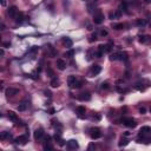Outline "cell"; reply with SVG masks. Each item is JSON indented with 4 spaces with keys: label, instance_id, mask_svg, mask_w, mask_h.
Returning a JSON list of instances; mask_svg holds the SVG:
<instances>
[{
    "label": "cell",
    "instance_id": "cell-21",
    "mask_svg": "<svg viewBox=\"0 0 151 151\" xmlns=\"http://www.w3.org/2000/svg\"><path fill=\"white\" fill-rule=\"evenodd\" d=\"M59 85H60V81H59V79H58V78H56V77H54V78H52V80H51V86H52V87H58Z\"/></svg>",
    "mask_w": 151,
    "mask_h": 151
},
{
    "label": "cell",
    "instance_id": "cell-31",
    "mask_svg": "<svg viewBox=\"0 0 151 151\" xmlns=\"http://www.w3.org/2000/svg\"><path fill=\"white\" fill-rule=\"evenodd\" d=\"M44 149H45V150H53V147H52V145H51V144L47 142V144H46V145H44Z\"/></svg>",
    "mask_w": 151,
    "mask_h": 151
},
{
    "label": "cell",
    "instance_id": "cell-5",
    "mask_svg": "<svg viewBox=\"0 0 151 151\" xmlns=\"http://www.w3.org/2000/svg\"><path fill=\"white\" fill-rule=\"evenodd\" d=\"M102 137V132H100V130L97 129V128H94V129H91V138L92 139H98V138Z\"/></svg>",
    "mask_w": 151,
    "mask_h": 151
},
{
    "label": "cell",
    "instance_id": "cell-19",
    "mask_svg": "<svg viewBox=\"0 0 151 151\" xmlns=\"http://www.w3.org/2000/svg\"><path fill=\"white\" fill-rule=\"evenodd\" d=\"M77 112H78V115H79V117H84L85 115V112H86V109H85L84 106H78L77 107Z\"/></svg>",
    "mask_w": 151,
    "mask_h": 151
},
{
    "label": "cell",
    "instance_id": "cell-38",
    "mask_svg": "<svg viewBox=\"0 0 151 151\" xmlns=\"http://www.w3.org/2000/svg\"><path fill=\"white\" fill-rule=\"evenodd\" d=\"M44 93H45V96H46V97H51V96H52V93H51V91H49V90H46V91H45Z\"/></svg>",
    "mask_w": 151,
    "mask_h": 151
},
{
    "label": "cell",
    "instance_id": "cell-20",
    "mask_svg": "<svg viewBox=\"0 0 151 151\" xmlns=\"http://www.w3.org/2000/svg\"><path fill=\"white\" fill-rule=\"evenodd\" d=\"M151 132V128L150 126H143L142 129L139 130V135H147V133Z\"/></svg>",
    "mask_w": 151,
    "mask_h": 151
},
{
    "label": "cell",
    "instance_id": "cell-36",
    "mask_svg": "<svg viewBox=\"0 0 151 151\" xmlns=\"http://www.w3.org/2000/svg\"><path fill=\"white\" fill-rule=\"evenodd\" d=\"M100 34H102V37H106L109 33H107L106 30H102V31H100Z\"/></svg>",
    "mask_w": 151,
    "mask_h": 151
},
{
    "label": "cell",
    "instance_id": "cell-14",
    "mask_svg": "<svg viewBox=\"0 0 151 151\" xmlns=\"http://www.w3.org/2000/svg\"><path fill=\"white\" fill-rule=\"evenodd\" d=\"M54 139L58 142V144L60 145V147H64L65 145V141L64 139H62V137H60V133H56L54 135Z\"/></svg>",
    "mask_w": 151,
    "mask_h": 151
},
{
    "label": "cell",
    "instance_id": "cell-9",
    "mask_svg": "<svg viewBox=\"0 0 151 151\" xmlns=\"http://www.w3.org/2000/svg\"><path fill=\"white\" fill-rule=\"evenodd\" d=\"M67 148L69 149H78L79 148V144H78V142L77 141H75V139H71V141H69L67 142Z\"/></svg>",
    "mask_w": 151,
    "mask_h": 151
},
{
    "label": "cell",
    "instance_id": "cell-46",
    "mask_svg": "<svg viewBox=\"0 0 151 151\" xmlns=\"http://www.w3.org/2000/svg\"><path fill=\"white\" fill-rule=\"evenodd\" d=\"M150 111H151V109H150Z\"/></svg>",
    "mask_w": 151,
    "mask_h": 151
},
{
    "label": "cell",
    "instance_id": "cell-44",
    "mask_svg": "<svg viewBox=\"0 0 151 151\" xmlns=\"http://www.w3.org/2000/svg\"><path fill=\"white\" fill-rule=\"evenodd\" d=\"M130 135H131V133H130L129 131H126V132H124V136H126V137H128V136H130Z\"/></svg>",
    "mask_w": 151,
    "mask_h": 151
},
{
    "label": "cell",
    "instance_id": "cell-6",
    "mask_svg": "<svg viewBox=\"0 0 151 151\" xmlns=\"http://www.w3.org/2000/svg\"><path fill=\"white\" fill-rule=\"evenodd\" d=\"M7 14H8L11 18H15L17 14H18V8H17V6H11V7L7 9Z\"/></svg>",
    "mask_w": 151,
    "mask_h": 151
},
{
    "label": "cell",
    "instance_id": "cell-32",
    "mask_svg": "<svg viewBox=\"0 0 151 151\" xmlns=\"http://www.w3.org/2000/svg\"><path fill=\"white\" fill-rule=\"evenodd\" d=\"M66 56L67 57H70V58H72L73 56H75V50H70V51L66 53Z\"/></svg>",
    "mask_w": 151,
    "mask_h": 151
},
{
    "label": "cell",
    "instance_id": "cell-15",
    "mask_svg": "<svg viewBox=\"0 0 151 151\" xmlns=\"http://www.w3.org/2000/svg\"><path fill=\"white\" fill-rule=\"evenodd\" d=\"M63 41H64V45L66 46L67 49H71L72 45H73V41H72L70 38H67V37H66V38H64V40H63Z\"/></svg>",
    "mask_w": 151,
    "mask_h": 151
},
{
    "label": "cell",
    "instance_id": "cell-39",
    "mask_svg": "<svg viewBox=\"0 0 151 151\" xmlns=\"http://www.w3.org/2000/svg\"><path fill=\"white\" fill-rule=\"evenodd\" d=\"M145 112H147V109H145V107H141V109H139V113H142V115H144Z\"/></svg>",
    "mask_w": 151,
    "mask_h": 151
},
{
    "label": "cell",
    "instance_id": "cell-16",
    "mask_svg": "<svg viewBox=\"0 0 151 151\" xmlns=\"http://www.w3.org/2000/svg\"><path fill=\"white\" fill-rule=\"evenodd\" d=\"M7 116H8L9 119L13 120V122H17L18 120V116H17V113H14L13 111H8L7 112Z\"/></svg>",
    "mask_w": 151,
    "mask_h": 151
},
{
    "label": "cell",
    "instance_id": "cell-37",
    "mask_svg": "<svg viewBox=\"0 0 151 151\" xmlns=\"http://www.w3.org/2000/svg\"><path fill=\"white\" fill-rule=\"evenodd\" d=\"M102 89H109V83H103L102 84Z\"/></svg>",
    "mask_w": 151,
    "mask_h": 151
},
{
    "label": "cell",
    "instance_id": "cell-35",
    "mask_svg": "<svg viewBox=\"0 0 151 151\" xmlns=\"http://www.w3.org/2000/svg\"><path fill=\"white\" fill-rule=\"evenodd\" d=\"M94 56H96L97 58H100L103 56V52H102V51H97V52L94 53Z\"/></svg>",
    "mask_w": 151,
    "mask_h": 151
},
{
    "label": "cell",
    "instance_id": "cell-29",
    "mask_svg": "<svg viewBox=\"0 0 151 151\" xmlns=\"http://www.w3.org/2000/svg\"><path fill=\"white\" fill-rule=\"evenodd\" d=\"M9 136H11V135H9L8 132H2V133H1V136H0V139L5 141V139H6L7 137H9Z\"/></svg>",
    "mask_w": 151,
    "mask_h": 151
},
{
    "label": "cell",
    "instance_id": "cell-12",
    "mask_svg": "<svg viewBox=\"0 0 151 151\" xmlns=\"http://www.w3.org/2000/svg\"><path fill=\"white\" fill-rule=\"evenodd\" d=\"M57 67L60 70V71H63V70L66 69V63L64 62L63 59H58L57 60Z\"/></svg>",
    "mask_w": 151,
    "mask_h": 151
},
{
    "label": "cell",
    "instance_id": "cell-22",
    "mask_svg": "<svg viewBox=\"0 0 151 151\" xmlns=\"http://www.w3.org/2000/svg\"><path fill=\"white\" fill-rule=\"evenodd\" d=\"M128 144H129V141H128L126 138H120L119 143H118V145H119V147H126Z\"/></svg>",
    "mask_w": 151,
    "mask_h": 151
},
{
    "label": "cell",
    "instance_id": "cell-33",
    "mask_svg": "<svg viewBox=\"0 0 151 151\" xmlns=\"http://www.w3.org/2000/svg\"><path fill=\"white\" fill-rule=\"evenodd\" d=\"M96 40H97V34H96V33H93V34L91 36V38H90V41L92 43V41H96Z\"/></svg>",
    "mask_w": 151,
    "mask_h": 151
},
{
    "label": "cell",
    "instance_id": "cell-45",
    "mask_svg": "<svg viewBox=\"0 0 151 151\" xmlns=\"http://www.w3.org/2000/svg\"><path fill=\"white\" fill-rule=\"evenodd\" d=\"M144 1H145L147 4H150V2H151V0H144Z\"/></svg>",
    "mask_w": 151,
    "mask_h": 151
},
{
    "label": "cell",
    "instance_id": "cell-25",
    "mask_svg": "<svg viewBox=\"0 0 151 151\" xmlns=\"http://www.w3.org/2000/svg\"><path fill=\"white\" fill-rule=\"evenodd\" d=\"M81 86H83V81H80V80H77V81L75 83V85H73L75 89H80Z\"/></svg>",
    "mask_w": 151,
    "mask_h": 151
},
{
    "label": "cell",
    "instance_id": "cell-18",
    "mask_svg": "<svg viewBox=\"0 0 151 151\" xmlns=\"http://www.w3.org/2000/svg\"><path fill=\"white\" fill-rule=\"evenodd\" d=\"M22 21H24V13L22 12H19L17 14V17H15V22L17 24H21Z\"/></svg>",
    "mask_w": 151,
    "mask_h": 151
},
{
    "label": "cell",
    "instance_id": "cell-4",
    "mask_svg": "<svg viewBox=\"0 0 151 151\" xmlns=\"http://www.w3.org/2000/svg\"><path fill=\"white\" fill-rule=\"evenodd\" d=\"M14 142L17 143V144H20V145H25V144L28 142V136H27V135H21V136H19L18 138H15Z\"/></svg>",
    "mask_w": 151,
    "mask_h": 151
},
{
    "label": "cell",
    "instance_id": "cell-11",
    "mask_svg": "<svg viewBox=\"0 0 151 151\" xmlns=\"http://www.w3.org/2000/svg\"><path fill=\"white\" fill-rule=\"evenodd\" d=\"M79 99L83 100V102H89L90 99H91V94H90V92H83L79 96Z\"/></svg>",
    "mask_w": 151,
    "mask_h": 151
},
{
    "label": "cell",
    "instance_id": "cell-41",
    "mask_svg": "<svg viewBox=\"0 0 151 151\" xmlns=\"http://www.w3.org/2000/svg\"><path fill=\"white\" fill-rule=\"evenodd\" d=\"M2 45H4L5 47H8V46H11V43H8V41H7V43H4Z\"/></svg>",
    "mask_w": 151,
    "mask_h": 151
},
{
    "label": "cell",
    "instance_id": "cell-17",
    "mask_svg": "<svg viewBox=\"0 0 151 151\" xmlns=\"http://www.w3.org/2000/svg\"><path fill=\"white\" fill-rule=\"evenodd\" d=\"M76 81H77V79H76L75 76H70V77H69V79H67V84H69L70 87H73V85H75Z\"/></svg>",
    "mask_w": 151,
    "mask_h": 151
},
{
    "label": "cell",
    "instance_id": "cell-10",
    "mask_svg": "<svg viewBox=\"0 0 151 151\" xmlns=\"http://www.w3.org/2000/svg\"><path fill=\"white\" fill-rule=\"evenodd\" d=\"M43 137H44V130L41 129V128L37 129L36 131H34V138L38 141V139H41Z\"/></svg>",
    "mask_w": 151,
    "mask_h": 151
},
{
    "label": "cell",
    "instance_id": "cell-40",
    "mask_svg": "<svg viewBox=\"0 0 151 151\" xmlns=\"http://www.w3.org/2000/svg\"><path fill=\"white\" fill-rule=\"evenodd\" d=\"M87 149H89V150H92V149H94V144H93V143H91V144L89 145V148H87Z\"/></svg>",
    "mask_w": 151,
    "mask_h": 151
},
{
    "label": "cell",
    "instance_id": "cell-28",
    "mask_svg": "<svg viewBox=\"0 0 151 151\" xmlns=\"http://www.w3.org/2000/svg\"><path fill=\"white\" fill-rule=\"evenodd\" d=\"M120 7L124 9L125 12H128V4H126V1H125V0H123V1H122V5H120ZM123 9H122V11H123Z\"/></svg>",
    "mask_w": 151,
    "mask_h": 151
},
{
    "label": "cell",
    "instance_id": "cell-23",
    "mask_svg": "<svg viewBox=\"0 0 151 151\" xmlns=\"http://www.w3.org/2000/svg\"><path fill=\"white\" fill-rule=\"evenodd\" d=\"M112 27L115 28V30H117V31H119V30H123L125 27L124 24H112Z\"/></svg>",
    "mask_w": 151,
    "mask_h": 151
},
{
    "label": "cell",
    "instance_id": "cell-43",
    "mask_svg": "<svg viewBox=\"0 0 151 151\" xmlns=\"http://www.w3.org/2000/svg\"><path fill=\"white\" fill-rule=\"evenodd\" d=\"M1 5L2 6H6V0H1Z\"/></svg>",
    "mask_w": 151,
    "mask_h": 151
},
{
    "label": "cell",
    "instance_id": "cell-27",
    "mask_svg": "<svg viewBox=\"0 0 151 151\" xmlns=\"http://www.w3.org/2000/svg\"><path fill=\"white\" fill-rule=\"evenodd\" d=\"M148 38H149V37H147V36H141V37H139V43L145 44V43L148 41Z\"/></svg>",
    "mask_w": 151,
    "mask_h": 151
},
{
    "label": "cell",
    "instance_id": "cell-7",
    "mask_svg": "<svg viewBox=\"0 0 151 151\" xmlns=\"http://www.w3.org/2000/svg\"><path fill=\"white\" fill-rule=\"evenodd\" d=\"M6 93V97H13L15 94H18V89H13V87H9L5 91Z\"/></svg>",
    "mask_w": 151,
    "mask_h": 151
},
{
    "label": "cell",
    "instance_id": "cell-30",
    "mask_svg": "<svg viewBox=\"0 0 151 151\" xmlns=\"http://www.w3.org/2000/svg\"><path fill=\"white\" fill-rule=\"evenodd\" d=\"M110 60H118V53H113V54H110Z\"/></svg>",
    "mask_w": 151,
    "mask_h": 151
},
{
    "label": "cell",
    "instance_id": "cell-42",
    "mask_svg": "<svg viewBox=\"0 0 151 151\" xmlns=\"http://www.w3.org/2000/svg\"><path fill=\"white\" fill-rule=\"evenodd\" d=\"M0 54H1V56H4V54H5V51H4V49H1V50H0Z\"/></svg>",
    "mask_w": 151,
    "mask_h": 151
},
{
    "label": "cell",
    "instance_id": "cell-24",
    "mask_svg": "<svg viewBox=\"0 0 151 151\" xmlns=\"http://www.w3.org/2000/svg\"><path fill=\"white\" fill-rule=\"evenodd\" d=\"M145 20H144V19H137V20H136V25H138V26H144V25H145Z\"/></svg>",
    "mask_w": 151,
    "mask_h": 151
},
{
    "label": "cell",
    "instance_id": "cell-13",
    "mask_svg": "<svg viewBox=\"0 0 151 151\" xmlns=\"http://www.w3.org/2000/svg\"><path fill=\"white\" fill-rule=\"evenodd\" d=\"M129 59V56L126 52H118V60L120 62H126Z\"/></svg>",
    "mask_w": 151,
    "mask_h": 151
},
{
    "label": "cell",
    "instance_id": "cell-8",
    "mask_svg": "<svg viewBox=\"0 0 151 151\" xmlns=\"http://www.w3.org/2000/svg\"><path fill=\"white\" fill-rule=\"evenodd\" d=\"M100 71H102V67L99 66V65H93V66L91 67L90 73H91V76H97L100 73Z\"/></svg>",
    "mask_w": 151,
    "mask_h": 151
},
{
    "label": "cell",
    "instance_id": "cell-3",
    "mask_svg": "<svg viewBox=\"0 0 151 151\" xmlns=\"http://www.w3.org/2000/svg\"><path fill=\"white\" fill-rule=\"evenodd\" d=\"M112 41H110L109 44L106 45H100L99 46V51H102L103 53H110L111 52V50H112Z\"/></svg>",
    "mask_w": 151,
    "mask_h": 151
},
{
    "label": "cell",
    "instance_id": "cell-34",
    "mask_svg": "<svg viewBox=\"0 0 151 151\" xmlns=\"http://www.w3.org/2000/svg\"><path fill=\"white\" fill-rule=\"evenodd\" d=\"M49 113H50V115H54V113H56V109H54V107H50V109H49Z\"/></svg>",
    "mask_w": 151,
    "mask_h": 151
},
{
    "label": "cell",
    "instance_id": "cell-26",
    "mask_svg": "<svg viewBox=\"0 0 151 151\" xmlns=\"http://www.w3.org/2000/svg\"><path fill=\"white\" fill-rule=\"evenodd\" d=\"M26 107H27L26 104H25V103H21V104H19L18 110H19V111H25V110H26Z\"/></svg>",
    "mask_w": 151,
    "mask_h": 151
},
{
    "label": "cell",
    "instance_id": "cell-1",
    "mask_svg": "<svg viewBox=\"0 0 151 151\" xmlns=\"http://www.w3.org/2000/svg\"><path fill=\"white\" fill-rule=\"evenodd\" d=\"M122 122H123V124L125 125V126H128V128H136L137 126V122H136V119H133L132 117H124L123 119H122Z\"/></svg>",
    "mask_w": 151,
    "mask_h": 151
},
{
    "label": "cell",
    "instance_id": "cell-2",
    "mask_svg": "<svg viewBox=\"0 0 151 151\" xmlns=\"http://www.w3.org/2000/svg\"><path fill=\"white\" fill-rule=\"evenodd\" d=\"M103 21H104V14L100 9H97L93 14V22L97 25H100Z\"/></svg>",
    "mask_w": 151,
    "mask_h": 151
}]
</instances>
